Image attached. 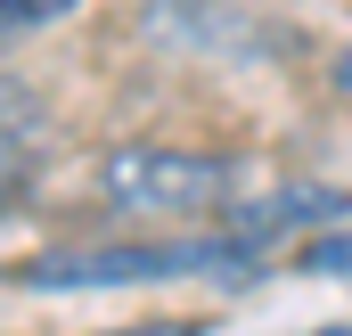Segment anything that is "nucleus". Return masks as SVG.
<instances>
[{"label":"nucleus","mask_w":352,"mask_h":336,"mask_svg":"<svg viewBox=\"0 0 352 336\" xmlns=\"http://www.w3.org/2000/svg\"><path fill=\"white\" fill-rule=\"evenodd\" d=\"M74 0H0V41H16V33H33V25H50V17H66Z\"/></svg>","instance_id":"obj_7"},{"label":"nucleus","mask_w":352,"mask_h":336,"mask_svg":"<svg viewBox=\"0 0 352 336\" xmlns=\"http://www.w3.org/2000/svg\"><path fill=\"white\" fill-rule=\"evenodd\" d=\"M254 246L238 238H140V246H90V254H33L16 279L41 295L66 287H148V279H188V271H246Z\"/></svg>","instance_id":"obj_2"},{"label":"nucleus","mask_w":352,"mask_h":336,"mask_svg":"<svg viewBox=\"0 0 352 336\" xmlns=\"http://www.w3.org/2000/svg\"><path fill=\"white\" fill-rule=\"evenodd\" d=\"M238 189H246V165H230V156H188V148H115V156H98V197L115 213H148V222L230 213Z\"/></svg>","instance_id":"obj_1"},{"label":"nucleus","mask_w":352,"mask_h":336,"mask_svg":"<svg viewBox=\"0 0 352 336\" xmlns=\"http://www.w3.org/2000/svg\"><path fill=\"white\" fill-rule=\"evenodd\" d=\"M188 8V25H173V17H156L148 8V41H164V50H197V58H238V50H254L263 41V25H246L230 0H180Z\"/></svg>","instance_id":"obj_5"},{"label":"nucleus","mask_w":352,"mask_h":336,"mask_svg":"<svg viewBox=\"0 0 352 336\" xmlns=\"http://www.w3.org/2000/svg\"><path fill=\"white\" fill-rule=\"evenodd\" d=\"M328 83H336V98H352V41L336 50V66H328Z\"/></svg>","instance_id":"obj_8"},{"label":"nucleus","mask_w":352,"mask_h":336,"mask_svg":"<svg viewBox=\"0 0 352 336\" xmlns=\"http://www.w3.org/2000/svg\"><path fill=\"white\" fill-rule=\"evenodd\" d=\"M123 336H197V320H148V328H123Z\"/></svg>","instance_id":"obj_9"},{"label":"nucleus","mask_w":352,"mask_h":336,"mask_svg":"<svg viewBox=\"0 0 352 336\" xmlns=\"http://www.w3.org/2000/svg\"><path fill=\"white\" fill-rule=\"evenodd\" d=\"M41 156H50V107H41V90L25 74L0 66V205H16L33 189Z\"/></svg>","instance_id":"obj_4"},{"label":"nucleus","mask_w":352,"mask_h":336,"mask_svg":"<svg viewBox=\"0 0 352 336\" xmlns=\"http://www.w3.org/2000/svg\"><path fill=\"white\" fill-rule=\"evenodd\" d=\"M311 336H352V328H311Z\"/></svg>","instance_id":"obj_10"},{"label":"nucleus","mask_w":352,"mask_h":336,"mask_svg":"<svg viewBox=\"0 0 352 336\" xmlns=\"http://www.w3.org/2000/svg\"><path fill=\"white\" fill-rule=\"evenodd\" d=\"M303 271H320V279H352V222H344V230H328V238H303Z\"/></svg>","instance_id":"obj_6"},{"label":"nucleus","mask_w":352,"mask_h":336,"mask_svg":"<svg viewBox=\"0 0 352 336\" xmlns=\"http://www.w3.org/2000/svg\"><path fill=\"white\" fill-rule=\"evenodd\" d=\"M344 213H352L344 189H328V180H278V189L238 197L221 213V238H238V246H263V238H287V230L328 238V230H344Z\"/></svg>","instance_id":"obj_3"}]
</instances>
